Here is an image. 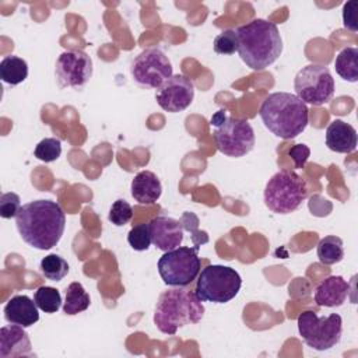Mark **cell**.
I'll return each mask as SVG.
<instances>
[{"mask_svg":"<svg viewBox=\"0 0 358 358\" xmlns=\"http://www.w3.org/2000/svg\"><path fill=\"white\" fill-rule=\"evenodd\" d=\"M15 225L25 243L39 250H49L62 239L66 215L56 201L34 200L20 208Z\"/></svg>","mask_w":358,"mask_h":358,"instance_id":"obj_1","label":"cell"},{"mask_svg":"<svg viewBox=\"0 0 358 358\" xmlns=\"http://www.w3.org/2000/svg\"><path fill=\"white\" fill-rule=\"evenodd\" d=\"M235 32L239 57L252 70L260 71L267 69L282 52L280 31L271 21L256 18L241 25Z\"/></svg>","mask_w":358,"mask_h":358,"instance_id":"obj_2","label":"cell"},{"mask_svg":"<svg viewBox=\"0 0 358 358\" xmlns=\"http://www.w3.org/2000/svg\"><path fill=\"white\" fill-rule=\"evenodd\" d=\"M263 124L280 138H295L308 126L309 109L291 92H273L260 105Z\"/></svg>","mask_w":358,"mask_h":358,"instance_id":"obj_3","label":"cell"},{"mask_svg":"<svg viewBox=\"0 0 358 358\" xmlns=\"http://www.w3.org/2000/svg\"><path fill=\"white\" fill-rule=\"evenodd\" d=\"M203 316L204 306L196 292L175 287L159 295L154 310V323L161 333L173 336L178 329L199 323Z\"/></svg>","mask_w":358,"mask_h":358,"instance_id":"obj_4","label":"cell"},{"mask_svg":"<svg viewBox=\"0 0 358 358\" xmlns=\"http://www.w3.org/2000/svg\"><path fill=\"white\" fill-rule=\"evenodd\" d=\"M308 197L305 179L296 172L281 169L274 173L264 187V204L275 214L295 211Z\"/></svg>","mask_w":358,"mask_h":358,"instance_id":"obj_5","label":"cell"},{"mask_svg":"<svg viewBox=\"0 0 358 358\" xmlns=\"http://www.w3.org/2000/svg\"><path fill=\"white\" fill-rule=\"evenodd\" d=\"M239 273L228 266L210 264L201 270L196 284V295L201 302L227 303L241 289Z\"/></svg>","mask_w":358,"mask_h":358,"instance_id":"obj_6","label":"cell"},{"mask_svg":"<svg viewBox=\"0 0 358 358\" xmlns=\"http://www.w3.org/2000/svg\"><path fill=\"white\" fill-rule=\"evenodd\" d=\"M296 323L306 345L316 351L330 350L341 340L343 319L337 313L317 316L313 310H305L298 316Z\"/></svg>","mask_w":358,"mask_h":358,"instance_id":"obj_7","label":"cell"},{"mask_svg":"<svg viewBox=\"0 0 358 358\" xmlns=\"http://www.w3.org/2000/svg\"><path fill=\"white\" fill-rule=\"evenodd\" d=\"M199 246H179L165 252L158 260V273L169 287H186L200 273Z\"/></svg>","mask_w":358,"mask_h":358,"instance_id":"obj_8","label":"cell"},{"mask_svg":"<svg viewBox=\"0 0 358 358\" xmlns=\"http://www.w3.org/2000/svg\"><path fill=\"white\" fill-rule=\"evenodd\" d=\"M215 126L213 133L215 147L227 157L239 158L250 152L255 147V131L246 119L222 117L220 122L211 120Z\"/></svg>","mask_w":358,"mask_h":358,"instance_id":"obj_9","label":"cell"},{"mask_svg":"<svg viewBox=\"0 0 358 358\" xmlns=\"http://www.w3.org/2000/svg\"><path fill=\"white\" fill-rule=\"evenodd\" d=\"M294 90L295 95L305 103L320 106L333 98L334 80L326 66L308 64L296 73Z\"/></svg>","mask_w":358,"mask_h":358,"instance_id":"obj_10","label":"cell"},{"mask_svg":"<svg viewBox=\"0 0 358 358\" xmlns=\"http://www.w3.org/2000/svg\"><path fill=\"white\" fill-rule=\"evenodd\" d=\"M130 73L138 85L157 90L173 76L168 56L158 48H148L136 56Z\"/></svg>","mask_w":358,"mask_h":358,"instance_id":"obj_11","label":"cell"},{"mask_svg":"<svg viewBox=\"0 0 358 358\" xmlns=\"http://www.w3.org/2000/svg\"><path fill=\"white\" fill-rule=\"evenodd\" d=\"M92 60L83 50H66L56 62L55 74L60 88H81L92 77Z\"/></svg>","mask_w":358,"mask_h":358,"instance_id":"obj_12","label":"cell"},{"mask_svg":"<svg viewBox=\"0 0 358 358\" xmlns=\"http://www.w3.org/2000/svg\"><path fill=\"white\" fill-rule=\"evenodd\" d=\"M194 98V85L183 74H173L168 78L155 94L157 103L166 112L176 113L185 110Z\"/></svg>","mask_w":358,"mask_h":358,"instance_id":"obj_13","label":"cell"},{"mask_svg":"<svg viewBox=\"0 0 358 358\" xmlns=\"http://www.w3.org/2000/svg\"><path fill=\"white\" fill-rule=\"evenodd\" d=\"M151 242L162 252L179 248L183 241L182 224L171 217H155L148 222Z\"/></svg>","mask_w":358,"mask_h":358,"instance_id":"obj_14","label":"cell"},{"mask_svg":"<svg viewBox=\"0 0 358 358\" xmlns=\"http://www.w3.org/2000/svg\"><path fill=\"white\" fill-rule=\"evenodd\" d=\"M31 340L22 326L10 324L0 329V357L17 358L31 355Z\"/></svg>","mask_w":358,"mask_h":358,"instance_id":"obj_15","label":"cell"},{"mask_svg":"<svg viewBox=\"0 0 358 358\" xmlns=\"http://www.w3.org/2000/svg\"><path fill=\"white\" fill-rule=\"evenodd\" d=\"M36 303L27 295H14L4 305V319L11 324L29 327L39 320Z\"/></svg>","mask_w":358,"mask_h":358,"instance_id":"obj_16","label":"cell"},{"mask_svg":"<svg viewBox=\"0 0 358 358\" xmlns=\"http://www.w3.org/2000/svg\"><path fill=\"white\" fill-rule=\"evenodd\" d=\"M350 284L341 275H329L322 280L315 289V302L319 306H341L348 295Z\"/></svg>","mask_w":358,"mask_h":358,"instance_id":"obj_17","label":"cell"},{"mask_svg":"<svg viewBox=\"0 0 358 358\" xmlns=\"http://www.w3.org/2000/svg\"><path fill=\"white\" fill-rule=\"evenodd\" d=\"M326 145L340 154H351L357 148V130L340 120H333L326 129Z\"/></svg>","mask_w":358,"mask_h":358,"instance_id":"obj_18","label":"cell"},{"mask_svg":"<svg viewBox=\"0 0 358 358\" xmlns=\"http://www.w3.org/2000/svg\"><path fill=\"white\" fill-rule=\"evenodd\" d=\"M131 196L140 204H154L162 193L158 176L151 171H140L131 180Z\"/></svg>","mask_w":358,"mask_h":358,"instance_id":"obj_19","label":"cell"},{"mask_svg":"<svg viewBox=\"0 0 358 358\" xmlns=\"http://www.w3.org/2000/svg\"><path fill=\"white\" fill-rule=\"evenodd\" d=\"M28 77V64L24 59L18 56H6L0 62V78L10 84L18 85Z\"/></svg>","mask_w":358,"mask_h":358,"instance_id":"obj_20","label":"cell"},{"mask_svg":"<svg viewBox=\"0 0 358 358\" xmlns=\"http://www.w3.org/2000/svg\"><path fill=\"white\" fill-rule=\"evenodd\" d=\"M91 303L90 295L81 282H71L66 288V298L63 303V312L66 315H77L88 309Z\"/></svg>","mask_w":358,"mask_h":358,"instance_id":"obj_21","label":"cell"},{"mask_svg":"<svg viewBox=\"0 0 358 358\" xmlns=\"http://www.w3.org/2000/svg\"><path fill=\"white\" fill-rule=\"evenodd\" d=\"M334 69L343 80L355 83L358 80V49L344 48L334 60Z\"/></svg>","mask_w":358,"mask_h":358,"instance_id":"obj_22","label":"cell"},{"mask_svg":"<svg viewBox=\"0 0 358 358\" xmlns=\"http://www.w3.org/2000/svg\"><path fill=\"white\" fill-rule=\"evenodd\" d=\"M316 253H317L319 262L322 264H326V266L336 264V263L341 262L343 257H344L343 241L338 236H334V235L324 236L319 241L317 248H316Z\"/></svg>","mask_w":358,"mask_h":358,"instance_id":"obj_23","label":"cell"},{"mask_svg":"<svg viewBox=\"0 0 358 358\" xmlns=\"http://www.w3.org/2000/svg\"><path fill=\"white\" fill-rule=\"evenodd\" d=\"M39 268H41V273L42 275L46 278V280H50V281H62L69 270H70V266L69 263L60 257L59 255H48L45 256L41 263H39Z\"/></svg>","mask_w":358,"mask_h":358,"instance_id":"obj_24","label":"cell"},{"mask_svg":"<svg viewBox=\"0 0 358 358\" xmlns=\"http://www.w3.org/2000/svg\"><path fill=\"white\" fill-rule=\"evenodd\" d=\"M34 302L45 313H55V312H57L60 309L62 295L53 287L41 285L34 292Z\"/></svg>","mask_w":358,"mask_h":358,"instance_id":"obj_25","label":"cell"},{"mask_svg":"<svg viewBox=\"0 0 358 358\" xmlns=\"http://www.w3.org/2000/svg\"><path fill=\"white\" fill-rule=\"evenodd\" d=\"M60 154H62V143L59 138H55V137H48L41 140L34 150V155L42 162H53L60 157Z\"/></svg>","mask_w":358,"mask_h":358,"instance_id":"obj_26","label":"cell"},{"mask_svg":"<svg viewBox=\"0 0 358 358\" xmlns=\"http://www.w3.org/2000/svg\"><path fill=\"white\" fill-rule=\"evenodd\" d=\"M127 242L137 252L147 250L152 243L148 224H138L133 227L127 234Z\"/></svg>","mask_w":358,"mask_h":358,"instance_id":"obj_27","label":"cell"},{"mask_svg":"<svg viewBox=\"0 0 358 358\" xmlns=\"http://www.w3.org/2000/svg\"><path fill=\"white\" fill-rule=\"evenodd\" d=\"M214 50L218 55H234L238 52V38L234 29H224L214 38Z\"/></svg>","mask_w":358,"mask_h":358,"instance_id":"obj_28","label":"cell"},{"mask_svg":"<svg viewBox=\"0 0 358 358\" xmlns=\"http://www.w3.org/2000/svg\"><path fill=\"white\" fill-rule=\"evenodd\" d=\"M131 217H133V208H131V206H130L126 200H123V199L116 200V201L112 204V207H110V210H109V214H108V220H109L113 225H116V227H123V225H126V224L131 220Z\"/></svg>","mask_w":358,"mask_h":358,"instance_id":"obj_29","label":"cell"},{"mask_svg":"<svg viewBox=\"0 0 358 358\" xmlns=\"http://www.w3.org/2000/svg\"><path fill=\"white\" fill-rule=\"evenodd\" d=\"M21 200L20 196L13 193V192H7L3 193L0 196V215L1 218H14L17 217L20 208H21Z\"/></svg>","mask_w":358,"mask_h":358,"instance_id":"obj_30","label":"cell"},{"mask_svg":"<svg viewBox=\"0 0 358 358\" xmlns=\"http://www.w3.org/2000/svg\"><path fill=\"white\" fill-rule=\"evenodd\" d=\"M357 13H358V1H347L343 6V25L344 28L355 32L358 29V20H357Z\"/></svg>","mask_w":358,"mask_h":358,"instance_id":"obj_31","label":"cell"},{"mask_svg":"<svg viewBox=\"0 0 358 358\" xmlns=\"http://www.w3.org/2000/svg\"><path fill=\"white\" fill-rule=\"evenodd\" d=\"M288 155L292 158L295 168H303L310 155V150L306 144H295L289 148Z\"/></svg>","mask_w":358,"mask_h":358,"instance_id":"obj_32","label":"cell"}]
</instances>
